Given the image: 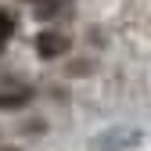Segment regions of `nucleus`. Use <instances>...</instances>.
Returning a JSON list of instances; mask_svg holds the SVG:
<instances>
[{
  "instance_id": "f257e3e1",
  "label": "nucleus",
  "mask_w": 151,
  "mask_h": 151,
  "mask_svg": "<svg viewBox=\"0 0 151 151\" xmlns=\"http://www.w3.org/2000/svg\"><path fill=\"white\" fill-rule=\"evenodd\" d=\"M65 47H68V40L61 32H40L36 36V50H40L43 58H58V54H65Z\"/></svg>"
},
{
  "instance_id": "f03ea898",
  "label": "nucleus",
  "mask_w": 151,
  "mask_h": 151,
  "mask_svg": "<svg viewBox=\"0 0 151 151\" xmlns=\"http://www.w3.org/2000/svg\"><path fill=\"white\" fill-rule=\"evenodd\" d=\"M11 32H14V18H11V11H0V43H7Z\"/></svg>"
}]
</instances>
